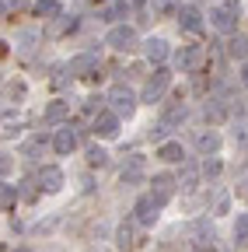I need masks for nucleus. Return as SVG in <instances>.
<instances>
[{
    "label": "nucleus",
    "mask_w": 248,
    "mask_h": 252,
    "mask_svg": "<svg viewBox=\"0 0 248 252\" xmlns=\"http://www.w3.org/2000/svg\"><path fill=\"white\" fill-rule=\"evenodd\" d=\"M109 102H112V112H115L119 119H122V116L130 119V116L137 112V94H133L126 84H115V88L109 91Z\"/></svg>",
    "instance_id": "obj_1"
},
{
    "label": "nucleus",
    "mask_w": 248,
    "mask_h": 252,
    "mask_svg": "<svg viewBox=\"0 0 248 252\" xmlns=\"http://www.w3.org/2000/svg\"><path fill=\"white\" fill-rule=\"evenodd\" d=\"M210 25L217 28V32H231L238 28V4L231 0V4H220V7H210Z\"/></svg>",
    "instance_id": "obj_2"
},
{
    "label": "nucleus",
    "mask_w": 248,
    "mask_h": 252,
    "mask_svg": "<svg viewBox=\"0 0 248 252\" xmlns=\"http://www.w3.org/2000/svg\"><path fill=\"white\" fill-rule=\"evenodd\" d=\"M105 46H112L115 53H130V49H137V28H130V25H115L109 35H105Z\"/></svg>",
    "instance_id": "obj_3"
},
{
    "label": "nucleus",
    "mask_w": 248,
    "mask_h": 252,
    "mask_svg": "<svg viewBox=\"0 0 248 252\" xmlns=\"http://www.w3.org/2000/svg\"><path fill=\"white\" fill-rule=\"evenodd\" d=\"M133 214H137V224H143V228H150V224H154V220H158V217H161V203H158V200H154V196L147 193V196H140V200H137V207H133Z\"/></svg>",
    "instance_id": "obj_4"
},
{
    "label": "nucleus",
    "mask_w": 248,
    "mask_h": 252,
    "mask_svg": "<svg viewBox=\"0 0 248 252\" xmlns=\"http://www.w3.org/2000/svg\"><path fill=\"white\" fill-rule=\"evenodd\" d=\"M168 81H171V74H168L165 67H158V70H154V77L147 81V88H143V102H147V105H154V102H158L161 94L168 91Z\"/></svg>",
    "instance_id": "obj_5"
},
{
    "label": "nucleus",
    "mask_w": 248,
    "mask_h": 252,
    "mask_svg": "<svg viewBox=\"0 0 248 252\" xmlns=\"http://www.w3.org/2000/svg\"><path fill=\"white\" fill-rule=\"evenodd\" d=\"M140 242H143L140 224H137V220H122V224H119V231H115V245H119L122 252H130V249H137Z\"/></svg>",
    "instance_id": "obj_6"
},
{
    "label": "nucleus",
    "mask_w": 248,
    "mask_h": 252,
    "mask_svg": "<svg viewBox=\"0 0 248 252\" xmlns=\"http://www.w3.org/2000/svg\"><path fill=\"white\" fill-rule=\"evenodd\" d=\"M203 60H206V53H203L199 46H182V49L175 53L178 70H199V67H203Z\"/></svg>",
    "instance_id": "obj_7"
},
{
    "label": "nucleus",
    "mask_w": 248,
    "mask_h": 252,
    "mask_svg": "<svg viewBox=\"0 0 248 252\" xmlns=\"http://www.w3.org/2000/svg\"><path fill=\"white\" fill-rule=\"evenodd\" d=\"M150 186H154V189H150V196H154V200H158V203L165 207V203L175 196V186H178V182H175L168 172H161V175H154V182H150Z\"/></svg>",
    "instance_id": "obj_8"
},
{
    "label": "nucleus",
    "mask_w": 248,
    "mask_h": 252,
    "mask_svg": "<svg viewBox=\"0 0 248 252\" xmlns=\"http://www.w3.org/2000/svg\"><path fill=\"white\" fill-rule=\"evenodd\" d=\"M178 21H182V28L185 32H193V35H203V14H199V7H193V4H185V7H178Z\"/></svg>",
    "instance_id": "obj_9"
},
{
    "label": "nucleus",
    "mask_w": 248,
    "mask_h": 252,
    "mask_svg": "<svg viewBox=\"0 0 248 252\" xmlns=\"http://www.w3.org/2000/svg\"><path fill=\"white\" fill-rule=\"evenodd\" d=\"M95 133L105 137V140H112V137L119 133V116H115V112H98V116H95Z\"/></svg>",
    "instance_id": "obj_10"
},
{
    "label": "nucleus",
    "mask_w": 248,
    "mask_h": 252,
    "mask_svg": "<svg viewBox=\"0 0 248 252\" xmlns=\"http://www.w3.org/2000/svg\"><path fill=\"white\" fill-rule=\"evenodd\" d=\"M67 70H70V77H87L91 70H98V60L91 56V53H81V56L70 60V67H67Z\"/></svg>",
    "instance_id": "obj_11"
},
{
    "label": "nucleus",
    "mask_w": 248,
    "mask_h": 252,
    "mask_svg": "<svg viewBox=\"0 0 248 252\" xmlns=\"http://www.w3.org/2000/svg\"><path fill=\"white\" fill-rule=\"evenodd\" d=\"M35 182L46 189V193H59V189H63V172L49 165V168H42V172H39V179H35Z\"/></svg>",
    "instance_id": "obj_12"
},
{
    "label": "nucleus",
    "mask_w": 248,
    "mask_h": 252,
    "mask_svg": "<svg viewBox=\"0 0 248 252\" xmlns=\"http://www.w3.org/2000/svg\"><path fill=\"white\" fill-rule=\"evenodd\" d=\"M185 116H189V109H185V102H171V105L165 109V116H161V126H165V130H171V126L185 123Z\"/></svg>",
    "instance_id": "obj_13"
},
{
    "label": "nucleus",
    "mask_w": 248,
    "mask_h": 252,
    "mask_svg": "<svg viewBox=\"0 0 248 252\" xmlns=\"http://www.w3.org/2000/svg\"><path fill=\"white\" fill-rule=\"evenodd\" d=\"M193 238H196V249H213V242H217V235L206 220H196L193 224Z\"/></svg>",
    "instance_id": "obj_14"
},
{
    "label": "nucleus",
    "mask_w": 248,
    "mask_h": 252,
    "mask_svg": "<svg viewBox=\"0 0 248 252\" xmlns=\"http://www.w3.org/2000/svg\"><path fill=\"white\" fill-rule=\"evenodd\" d=\"M53 147H56V154H70L74 147H77V133L70 130H56V137H53Z\"/></svg>",
    "instance_id": "obj_15"
},
{
    "label": "nucleus",
    "mask_w": 248,
    "mask_h": 252,
    "mask_svg": "<svg viewBox=\"0 0 248 252\" xmlns=\"http://www.w3.org/2000/svg\"><path fill=\"white\" fill-rule=\"evenodd\" d=\"M143 53H147L150 63H165L168 60V42L165 39H147L143 42Z\"/></svg>",
    "instance_id": "obj_16"
},
{
    "label": "nucleus",
    "mask_w": 248,
    "mask_h": 252,
    "mask_svg": "<svg viewBox=\"0 0 248 252\" xmlns=\"http://www.w3.org/2000/svg\"><path fill=\"white\" fill-rule=\"evenodd\" d=\"M126 14H130V4H126V0H112V4H105V7L98 11L102 21H119V18H126Z\"/></svg>",
    "instance_id": "obj_17"
},
{
    "label": "nucleus",
    "mask_w": 248,
    "mask_h": 252,
    "mask_svg": "<svg viewBox=\"0 0 248 252\" xmlns=\"http://www.w3.org/2000/svg\"><path fill=\"white\" fill-rule=\"evenodd\" d=\"M77 25H81V21H77L74 14H70V18H67V14H59V18H53V28H49V35H56V39H59V35H70V32H74Z\"/></svg>",
    "instance_id": "obj_18"
},
{
    "label": "nucleus",
    "mask_w": 248,
    "mask_h": 252,
    "mask_svg": "<svg viewBox=\"0 0 248 252\" xmlns=\"http://www.w3.org/2000/svg\"><path fill=\"white\" fill-rule=\"evenodd\" d=\"M178 7H182V0H150L154 18H171V14H178Z\"/></svg>",
    "instance_id": "obj_19"
},
{
    "label": "nucleus",
    "mask_w": 248,
    "mask_h": 252,
    "mask_svg": "<svg viewBox=\"0 0 248 252\" xmlns=\"http://www.w3.org/2000/svg\"><path fill=\"white\" fill-rule=\"evenodd\" d=\"M140 175H143V154H133L126 168H122V182H137Z\"/></svg>",
    "instance_id": "obj_20"
},
{
    "label": "nucleus",
    "mask_w": 248,
    "mask_h": 252,
    "mask_svg": "<svg viewBox=\"0 0 248 252\" xmlns=\"http://www.w3.org/2000/svg\"><path fill=\"white\" fill-rule=\"evenodd\" d=\"M70 116V102H53L49 109H46V123L49 126H56V123H63Z\"/></svg>",
    "instance_id": "obj_21"
},
{
    "label": "nucleus",
    "mask_w": 248,
    "mask_h": 252,
    "mask_svg": "<svg viewBox=\"0 0 248 252\" xmlns=\"http://www.w3.org/2000/svg\"><path fill=\"white\" fill-rule=\"evenodd\" d=\"M35 14L46 18V21H53V18L63 14V7H59V0H39V4H35Z\"/></svg>",
    "instance_id": "obj_22"
},
{
    "label": "nucleus",
    "mask_w": 248,
    "mask_h": 252,
    "mask_svg": "<svg viewBox=\"0 0 248 252\" xmlns=\"http://www.w3.org/2000/svg\"><path fill=\"white\" fill-rule=\"evenodd\" d=\"M196 147H199L203 154H217V151H220V137H217L213 130H210V133H199V137H196Z\"/></svg>",
    "instance_id": "obj_23"
},
{
    "label": "nucleus",
    "mask_w": 248,
    "mask_h": 252,
    "mask_svg": "<svg viewBox=\"0 0 248 252\" xmlns=\"http://www.w3.org/2000/svg\"><path fill=\"white\" fill-rule=\"evenodd\" d=\"M227 56H234V60L248 56V39H245V35H231V39H227Z\"/></svg>",
    "instance_id": "obj_24"
},
{
    "label": "nucleus",
    "mask_w": 248,
    "mask_h": 252,
    "mask_svg": "<svg viewBox=\"0 0 248 252\" xmlns=\"http://www.w3.org/2000/svg\"><path fill=\"white\" fill-rule=\"evenodd\" d=\"M158 158H161V161H182L185 154H182V144L171 140V144H161V147H158Z\"/></svg>",
    "instance_id": "obj_25"
},
{
    "label": "nucleus",
    "mask_w": 248,
    "mask_h": 252,
    "mask_svg": "<svg viewBox=\"0 0 248 252\" xmlns=\"http://www.w3.org/2000/svg\"><path fill=\"white\" fill-rule=\"evenodd\" d=\"M18 203V189L7 186V182H0V210H11Z\"/></svg>",
    "instance_id": "obj_26"
},
{
    "label": "nucleus",
    "mask_w": 248,
    "mask_h": 252,
    "mask_svg": "<svg viewBox=\"0 0 248 252\" xmlns=\"http://www.w3.org/2000/svg\"><path fill=\"white\" fill-rule=\"evenodd\" d=\"M234 245H248V214H238L234 220Z\"/></svg>",
    "instance_id": "obj_27"
},
{
    "label": "nucleus",
    "mask_w": 248,
    "mask_h": 252,
    "mask_svg": "<svg viewBox=\"0 0 248 252\" xmlns=\"http://www.w3.org/2000/svg\"><path fill=\"white\" fill-rule=\"evenodd\" d=\"M18 196H21V200H35V196H39V182H35V179H25L21 189H18Z\"/></svg>",
    "instance_id": "obj_28"
},
{
    "label": "nucleus",
    "mask_w": 248,
    "mask_h": 252,
    "mask_svg": "<svg viewBox=\"0 0 248 252\" xmlns=\"http://www.w3.org/2000/svg\"><path fill=\"white\" fill-rule=\"evenodd\" d=\"M87 161H91V165H98V168H102V165L109 161V154H105V147H91V151H87Z\"/></svg>",
    "instance_id": "obj_29"
},
{
    "label": "nucleus",
    "mask_w": 248,
    "mask_h": 252,
    "mask_svg": "<svg viewBox=\"0 0 248 252\" xmlns=\"http://www.w3.org/2000/svg\"><path fill=\"white\" fill-rule=\"evenodd\" d=\"M203 175H206V179L220 175V161H210V158H206V165H203Z\"/></svg>",
    "instance_id": "obj_30"
},
{
    "label": "nucleus",
    "mask_w": 248,
    "mask_h": 252,
    "mask_svg": "<svg viewBox=\"0 0 248 252\" xmlns=\"http://www.w3.org/2000/svg\"><path fill=\"white\" fill-rule=\"evenodd\" d=\"M11 168H14V158H11V154H0V179H4Z\"/></svg>",
    "instance_id": "obj_31"
},
{
    "label": "nucleus",
    "mask_w": 248,
    "mask_h": 252,
    "mask_svg": "<svg viewBox=\"0 0 248 252\" xmlns=\"http://www.w3.org/2000/svg\"><path fill=\"white\" fill-rule=\"evenodd\" d=\"M42 147H46V140H42V137H35V140H28V144H25V154H39Z\"/></svg>",
    "instance_id": "obj_32"
},
{
    "label": "nucleus",
    "mask_w": 248,
    "mask_h": 252,
    "mask_svg": "<svg viewBox=\"0 0 248 252\" xmlns=\"http://www.w3.org/2000/svg\"><path fill=\"white\" fill-rule=\"evenodd\" d=\"M193 182H196V168H193V165H185V172H182V186L189 189Z\"/></svg>",
    "instance_id": "obj_33"
},
{
    "label": "nucleus",
    "mask_w": 248,
    "mask_h": 252,
    "mask_svg": "<svg viewBox=\"0 0 248 252\" xmlns=\"http://www.w3.org/2000/svg\"><path fill=\"white\" fill-rule=\"evenodd\" d=\"M25 4H28V0H4V11H7V14H18Z\"/></svg>",
    "instance_id": "obj_34"
},
{
    "label": "nucleus",
    "mask_w": 248,
    "mask_h": 252,
    "mask_svg": "<svg viewBox=\"0 0 248 252\" xmlns=\"http://www.w3.org/2000/svg\"><path fill=\"white\" fill-rule=\"evenodd\" d=\"M241 84L248 88V63H245V67H241Z\"/></svg>",
    "instance_id": "obj_35"
},
{
    "label": "nucleus",
    "mask_w": 248,
    "mask_h": 252,
    "mask_svg": "<svg viewBox=\"0 0 248 252\" xmlns=\"http://www.w3.org/2000/svg\"><path fill=\"white\" fill-rule=\"evenodd\" d=\"M14 252H32V249H14Z\"/></svg>",
    "instance_id": "obj_36"
},
{
    "label": "nucleus",
    "mask_w": 248,
    "mask_h": 252,
    "mask_svg": "<svg viewBox=\"0 0 248 252\" xmlns=\"http://www.w3.org/2000/svg\"><path fill=\"white\" fill-rule=\"evenodd\" d=\"M0 252H4V249H0Z\"/></svg>",
    "instance_id": "obj_37"
}]
</instances>
